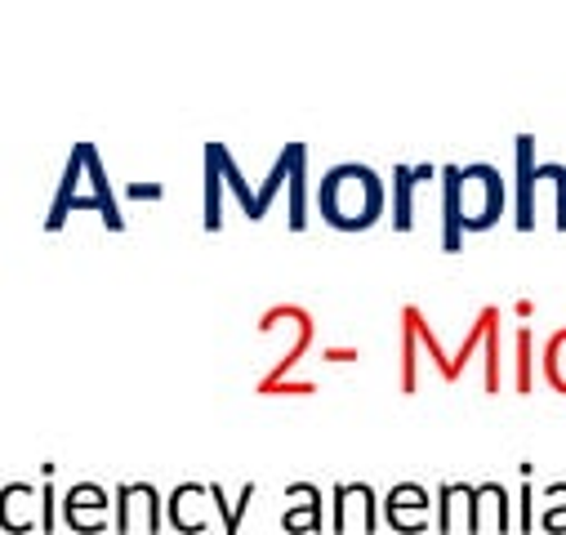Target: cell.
Masks as SVG:
<instances>
[{
  "mask_svg": "<svg viewBox=\"0 0 566 535\" xmlns=\"http://www.w3.org/2000/svg\"><path fill=\"white\" fill-rule=\"evenodd\" d=\"M415 361H419V331H415V308L406 304L401 308V370H397V379H401V392H415Z\"/></svg>",
  "mask_w": 566,
  "mask_h": 535,
  "instance_id": "ac0fdd59",
  "label": "cell"
},
{
  "mask_svg": "<svg viewBox=\"0 0 566 535\" xmlns=\"http://www.w3.org/2000/svg\"><path fill=\"white\" fill-rule=\"evenodd\" d=\"M509 214V183L491 161L442 170V250L460 254L469 232H491Z\"/></svg>",
  "mask_w": 566,
  "mask_h": 535,
  "instance_id": "6da1fadb",
  "label": "cell"
},
{
  "mask_svg": "<svg viewBox=\"0 0 566 535\" xmlns=\"http://www.w3.org/2000/svg\"><path fill=\"white\" fill-rule=\"evenodd\" d=\"M206 153L219 161V170H223V183L232 188V197H237V206L245 210V219H254V223H259V192L245 183V175H241V166L232 161V153H228L223 144H206Z\"/></svg>",
  "mask_w": 566,
  "mask_h": 535,
  "instance_id": "5bb4252c",
  "label": "cell"
},
{
  "mask_svg": "<svg viewBox=\"0 0 566 535\" xmlns=\"http://www.w3.org/2000/svg\"><path fill=\"white\" fill-rule=\"evenodd\" d=\"M210 500H214V508H219V517H223V535H237V531H241V517H245V508H250V500H254V482H245L232 504H228L223 486L210 482Z\"/></svg>",
  "mask_w": 566,
  "mask_h": 535,
  "instance_id": "d6986e66",
  "label": "cell"
},
{
  "mask_svg": "<svg viewBox=\"0 0 566 535\" xmlns=\"http://www.w3.org/2000/svg\"><path fill=\"white\" fill-rule=\"evenodd\" d=\"M500 308L491 304V326H486V379H482V388L486 392H500Z\"/></svg>",
  "mask_w": 566,
  "mask_h": 535,
  "instance_id": "7402d4cb",
  "label": "cell"
},
{
  "mask_svg": "<svg viewBox=\"0 0 566 535\" xmlns=\"http://www.w3.org/2000/svg\"><path fill=\"white\" fill-rule=\"evenodd\" d=\"M495 526V531H509V486L504 482H478V531L482 526Z\"/></svg>",
  "mask_w": 566,
  "mask_h": 535,
  "instance_id": "e0dca14e",
  "label": "cell"
},
{
  "mask_svg": "<svg viewBox=\"0 0 566 535\" xmlns=\"http://www.w3.org/2000/svg\"><path fill=\"white\" fill-rule=\"evenodd\" d=\"M438 175L442 170H433L429 161H423V166L397 161L392 166V175H388V223H392V232H410L415 228V188L438 179Z\"/></svg>",
  "mask_w": 566,
  "mask_h": 535,
  "instance_id": "5b68a950",
  "label": "cell"
},
{
  "mask_svg": "<svg viewBox=\"0 0 566 535\" xmlns=\"http://www.w3.org/2000/svg\"><path fill=\"white\" fill-rule=\"evenodd\" d=\"M539 188L553 197V228L566 232V166L562 161H539L535 166V192ZM535 206H539V197H535Z\"/></svg>",
  "mask_w": 566,
  "mask_h": 535,
  "instance_id": "2e32d148",
  "label": "cell"
},
{
  "mask_svg": "<svg viewBox=\"0 0 566 535\" xmlns=\"http://www.w3.org/2000/svg\"><path fill=\"white\" fill-rule=\"evenodd\" d=\"M544 513H539V522L548 526V531H566V482H553V486H544Z\"/></svg>",
  "mask_w": 566,
  "mask_h": 535,
  "instance_id": "603a6c76",
  "label": "cell"
},
{
  "mask_svg": "<svg viewBox=\"0 0 566 535\" xmlns=\"http://www.w3.org/2000/svg\"><path fill=\"white\" fill-rule=\"evenodd\" d=\"M286 531H322V491L313 482H291L286 486V513H281Z\"/></svg>",
  "mask_w": 566,
  "mask_h": 535,
  "instance_id": "4fadbf2b",
  "label": "cell"
},
{
  "mask_svg": "<svg viewBox=\"0 0 566 535\" xmlns=\"http://www.w3.org/2000/svg\"><path fill=\"white\" fill-rule=\"evenodd\" d=\"M223 170H219V161L206 153V228L210 232H219L223 228Z\"/></svg>",
  "mask_w": 566,
  "mask_h": 535,
  "instance_id": "44dd1931",
  "label": "cell"
},
{
  "mask_svg": "<svg viewBox=\"0 0 566 535\" xmlns=\"http://www.w3.org/2000/svg\"><path fill=\"white\" fill-rule=\"evenodd\" d=\"M317 210L339 232H366L388 210V183L366 161H339L317 183Z\"/></svg>",
  "mask_w": 566,
  "mask_h": 535,
  "instance_id": "7a4b0ae2",
  "label": "cell"
},
{
  "mask_svg": "<svg viewBox=\"0 0 566 535\" xmlns=\"http://www.w3.org/2000/svg\"><path fill=\"white\" fill-rule=\"evenodd\" d=\"M379 513H384V504H379L370 482H339L335 486V513H331L335 531H375Z\"/></svg>",
  "mask_w": 566,
  "mask_h": 535,
  "instance_id": "8992f818",
  "label": "cell"
},
{
  "mask_svg": "<svg viewBox=\"0 0 566 535\" xmlns=\"http://www.w3.org/2000/svg\"><path fill=\"white\" fill-rule=\"evenodd\" d=\"M535 139L531 134H517L513 139V170H517V210H513V223L517 232H535L539 223V206H535Z\"/></svg>",
  "mask_w": 566,
  "mask_h": 535,
  "instance_id": "ba28073f",
  "label": "cell"
},
{
  "mask_svg": "<svg viewBox=\"0 0 566 535\" xmlns=\"http://www.w3.org/2000/svg\"><path fill=\"white\" fill-rule=\"evenodd\" d=\"M210 508H214L210 482H179V486L166 495V517H170L175 531H184V535L206 531V526H210Z\"/></svg>",
  "mask_w": 566,
  "mask_h": 535,
  "instance_id": "52a82bcc",
  "label": "cell"
},
{
  "mask_svg": "<svg viewBox=\"0 0 566 535\" xmlns=\"http://www.w3.org/2000/svg\"><path fill=\"white\" fill-rule=\"evenodd\" d=\"M286 206H291V232H304L308 228V148L300 144L295 153V166H291V183H286Z\"/></svg>",
  "mask_w": 566,
  "mask_h": 535,
  "instance_id": "9a60e30c",
  "label": "cell"
},
{
  "mask_svg": "<svg viewBox=\"0 0 566 535\" xmlns=\"http://www.w3.org/2000/svg\"><path fill=\"white\" fill-rule=\"evenodd\" d=\"M433 504H438V526L442 531H455V526L478 531V486L473 482H442Z\"/></svg>",
  "mask_w": 566,
  "mask_h": 535,
  "instance_id": "7c38bea8",
  "label": "cell"
},
{
  "mask_svg": "<svg viewBox=\"0 0 566 535\" xmlns=\"http://www.w3.org/2000/svg\"><path fill=\"white\" fill-rule=\"evenodd\" d=\"M32 526H41V486L6 482V486H0V531L23 535Z\"/></svg>",
  "mask_w": 566,
  "mask_h": 535,
  "instance_id": "8fae6325",
  "label": "cell"
},
{
  "mask_svg": "<svg viewBox=\"0 0 566 535\" xmlns=\"http://www.w3.org/2000/svg\"><path fill=\"white\" fill-rule=\"evenodd\" d=\"M54 513H59V491H54L50 469H45V482H41V531H54Z\"/></svg>",
  "mask_w": 566,
  "mask_h": 535,
  "instance_id": "d4e9b609",
  "label": "cell"
},
{
  "mask_svg": "<svg viewBox=\"0 0 566 535\" xmlns=\"http://www.w3.org/2000/svg\"><path fill=\"white\" fill-rule=\"evenodd\" d=\"M72 210H98L112 232L125 228V214L116 210V192H112V183H107V170H103V157H98L94 144H76V148H72L67 170H63V183H59L54 206H50V214H45V232H59Z\"/></svg>",
  "mask_w": 566,
  "mask_h": 535,
  "instance_id": "3957f363",
  "label": "cell"
},
{
  "mask_svg": "<svg viewBox=\"0 0 566 535\" xmlns=\"http://www.w3.org/2000/svg\"><path fill=\"white\" fill-rule=\"evenodd\" d=\"M125 197H129V201H161L166 188H161V183H129Z\"/></svg>",
  "mask_w": 566,
  "mask_h": 535,
  "instance_id": "484cf974",
  "label": "cell"
},
{
  "mask_svg": "<svg viewBox=\"0 0 566 535\" xmlns=\"http://www.w3.org/2000/svg\"><path fill=\"white\" fill-rule=\"evenodd\" d=\"M539 366H544V379L553 384V392L566 397V326L553 331L544 339V353H539Z\"/></svg>",
  "mask_w": 566,
  "mask_h": 535,
  "instance_id": "ffe728a7",
  "label": "cell"
},
{
  "mask_svg": "<svg viewBox=\"0 0 566 535\" xmlns=\"http://www.w3.org/2000/svg\"><path fill=\"white\" fill-rule=\"evenodd\" d=\"M531 344H535V335L522 326L517 339H513V348H517V357H513V366H517V392H531V384H535V375H531Z\"/></svg>",
  "mask_w": 566,
  "mask_h": 535,
  "instance_id": "cb8c5ba5",
  "label": "cell"
},
{
  "mask_svg": "<svg viewBox=\"0 0 566 535\" xmlns=\"http://www.w3.org/2000/svg\"><path fill=\"white\" fill-rule=\"evenodd\" d=\"M112 504H116V513H112L116 531H161L166 504L153 482H120L112 491Z\"/></svg>",
  "mask_w": 566,
  "mask_h": 535,
  "instance_id": "277c9868",
  "label": "cell"
},
{
  "mask_svg": "<svg viewBox=\"0 0 566 535\" xmlns=\"http://www.w3.org/2000/svg\"><path fill=\"white\" fill-rule=\"evenodd\" d=\"M107 513H112V495L98 486V482H76L67 486L63 495V517L72 531H103L107 526Z\"/></svg>",
  "mask_w": 566,
  "mask_h": 535,
  "instance_id": "9c48e42d",
  "label": "cell"
},
{
  "mask_svg": "<svg viewBox=\"0 0 566 535\" xmlns=\"http://www.w3.org/2000/svg\"><path fill=\"white\" fill-rule=\"evenodd\" d=\"M384 517L397 531H423V526H429V517H433V495L423 491L419 482H397L384 495Z\"/></svg>",
  "mask_w": 566,
  "mask_h": 535,
  "instance_id": "30bf717a",
  "label": "cell"
}]
</instances>
